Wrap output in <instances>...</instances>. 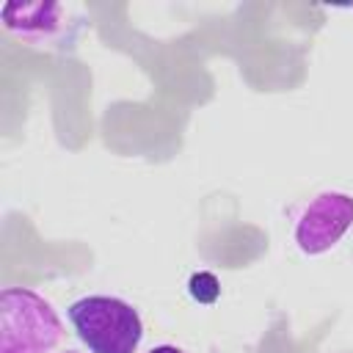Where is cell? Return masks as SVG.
Segmentation results:
<instances>
[{
	"label": "cell",
	"instance_id": "3",
	"mask_svg": "<svg viewBox=\"0 0 353 353\" xmlns=\"http://www.w3.org/2000/svg\"><path fill=\"white\" fill-rule=\"evenodd\" d=\"M353 226V196L342 190L317 193L295 221V245L306 256L331 251Z\"/></svg>",
	"mask_w": 353,
	"mask_h": 353
},
{
	"label": "cell",
	"instance_id": "6",
	"mask_svg": "<svg viewBox=\"0 0 353 353\" xmlns=\"http://www.w3.org/2000/svg\"><path fill=\"white\" fill-rule=\"evenodd\" d=\"M149 353H185V350L176 347V345H157V347H152Z\"/></svg>",
	"mask_w": 353,
	"mask_h": 353
},
{
	"label": "cell",
	"instance_id": "5",
	"mask_svg": "<svg viewBox=\"0 0 353 353\" xmlns=\"http://www.w3.org/2000/svg\"><path fill=\"white\" fill-rule=\"evenodd\" d=\"M188 292H190V298L199 301V303H215L218 295H221V281L215 279V273H210V270H199V273L190 276V281H188Z\"/></svg>",
	"mask_w": 353,
	"mask_h": 353
},
{
	"label": "cell",
	"instance_id": "2",
	"mask_svg": "<svg viewBox=\"0 0 353 353\" xmlns=\"http://www.w3.org/2000/svg\"><path fill=\"white\" fill-rule=\"evenodd\" d=\"M63 325L52 303L30 287L0 292V353H52Z\"/></svg>",
	"mask_w": 353,
	"mask_h": 353
},
{
	"label": "cell",
	"instance_id": "4",
	"mask_svg": "<svg viewBox=\"0 0 353 353\" xmlns=\"http://www.w3.org/2000/svg\"><path fill=\"white\" fill-rule=\"evenodd\" d=\"M63 6L61 3H6L0 8L3 28L28 41V44H47L63 28Z\"/></svg>",
	"mask_w": 353,
	"mask_h": 353
},
{
	"label": "cell",
	"instance_id": "7",
	"mask_svg": "<svg viewBox=\"0 0 353 353\" xmlns=\"http://www.w3.org/2000/svg\"><path fill=\"white\" fill-rule=\"evenodd\" d=\"M66 353H77V350H66Z\"/></svg>",
	"mask_w": 353,
	"mask_h": 353
},
{
	"label": "cell",
	"instance_id": "1",
	"mask_svg": "<svg viewBox=\"0 0 353 353\" xmlns=\"http://www.w3.org/2000/svg\"><path fill=\"white\" fill-rule=\"evenodd\" d=\"M69 323L88 353H138L143 320L116 295H83L69 306Z\"/></svg>",
	"mask_w": 353,
	"mask_h": 353
}]
</instances>
